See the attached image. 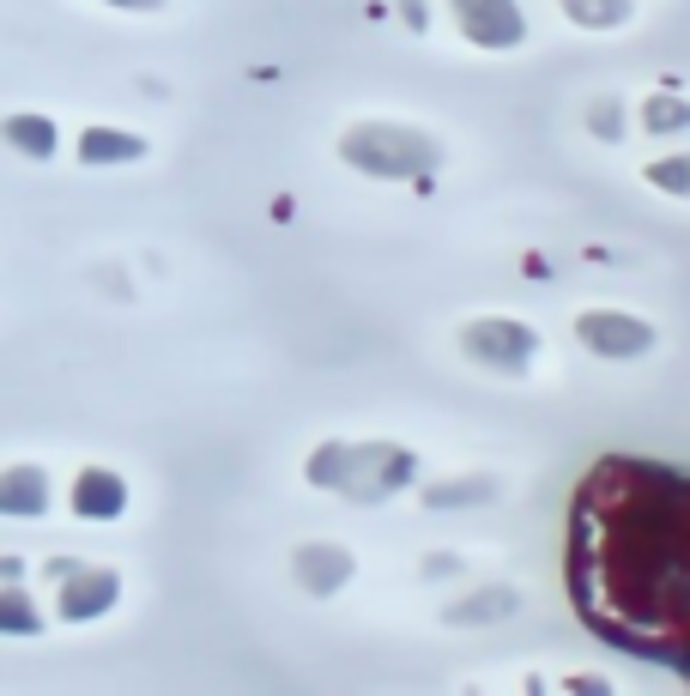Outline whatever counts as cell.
Listing matches in <instances>:
<instances>
[{
	"mask_svg": "<svg viewBox=\"0 0 690 696\" xmlns=\"http://www.w3.org/2000/svg\"><path fill=\"white\" fill-rule=\"evenodd\" d=\"M73 509L85 515V521H116V515L128 509V485H121L116 473H104V467H92V473H79V485H73Z\"/></svg>",
	"mask_w": 690,
	"mask_h": 696,
	"instance_id": "obj_3",
	"label": "cell"
},
{
	"mask_svg": "<svg viewBox=\"0 0 690 696\" xmlns=\"http://www.w3.org/2000/svg\"><path fill=\"white\" fill-rule=\"evenodd\" d=\"M43 630V612L31 593H19L13 581L0 588V636H37Z\"/></svg>",
	"mask_w": 690,
	"mask_h": 696,
	"instance_id": "obj_6",
	"label": "cell"
},
{
	"mask_svg": "<svg viewBox=\"0 0 690 696\" xmlns=\"http://www.w3.org/2000/svg\"><path fill=\"white\" fill-rule=\"evenodd\" d=\"M116 593H121V576H116V569H92V564H79L73 576H61L55 612H61L67 624H85V617H104L109 605H116Z\"/></svg>",
	"mask_w": 690,
	"mask_h": 696,
	"instance_id": "obj_1",
	"label": "cell"
},
{
	"mask_svg": "<svg viewBox=\"0 0 690 696\" xmlns=\"http://www.w3.org/2000/svg\"><path fill=\"white\" fill-rule=\"evenodd\" d=\"M109 7H145V13H152L157 0H109Z\"/></svg>",
	"mask_w": 690,
	"mask_h": 696,
	"instance_id": "obj_8",
	"label": "cell"
},
{
	"mask_svg": "<svg viewBox=\"0 0 690 696\" xmlns=\"http://www.w3.org/2000/svg\"><path fill=\"white\" fill-rule=\"evenodd\" d=\"M0 140L25 152V158H55V121L49 116H7L0 121Z\"/></svg>",
	"mask_w": 690,
	"mask_h": 696,
	"instance_id": "obj_5",
	"label": "cell"
},
{
	"mask_svg": "<svg viewBox=\"0 0 690 696\" xmlns=\"http://www.w3.org/2000/svg\"><path fill=\"white\" fill-rule=\"evenodd\" d=\"M140 152H145L140 133H116V128H85V140H79L85 164H133Z\"/></svg>",
	"mask_w": 690,
	"mask_h": 696,
	"instance_id": "obj_4",
	"label": "cell"
},
{
	"mask_svg": "<svg viewBox=\"0 0 690 696\" xmlns=\"http://www.w3.org/2000/svg\"><path fill=\"white\" fill-rule=\"evenodd\" d=\"M43 509H49V473H43V467H7V473H0V515L37 521Z\"/></svg>",
	"mask_w": 690,
	"mask_h": 696,
	"instance_id": "obj_2",
	"label": "cell"
},
{
	"mask_svg": "<svg viewBox=\"0 0 690 696\" xmlns=\"http://www.w3.org/2000/svg\"><path fill=\"white\" fill-rule=\"evenodd\" d=\"M25 576V564H19V557H0V588H7V581H19Z\"/></svg>",
	"mask_w": 690,
	"mask_h": 696,
	"instance_id": "obj_7",
	"label": "cell"
}]
</instances>
